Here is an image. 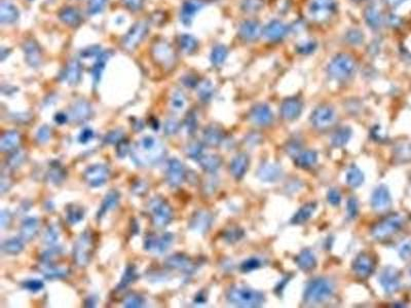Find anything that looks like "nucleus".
<instances>
[{
  "label": "nucleus",
  "instance_id": "1",
  "mask_svg": "<svg viewBox=\"0 0 411 308\" xmlns=\"http://www.w3.org/2000/svg\"><path fill=\"white\" fill-rule=\"evenodd\" d=\"M356 71V64L353 58L345 54L337 55L332 59L328 66V73L331 77L337 80H346L351 78Z\"/></svg>",
  "mask_w": 411,
  "mask_h": 308
},
{
  "label": "nucleus",
  "instance_id": "2",
  "mask_svg": "<svg viewBox=\"0 0 411 308\" xmlns=\"http://www.w3.org/2000/svg\"><path fill=\"white\" fill-rule=\"evenodd\" d=\"M228 300L242 307H257L264 300L263 295L257 291L248 288H234L228 294Z\"/></svg>",
  "mask_w": 411,
  "mask_h": 308
},
{
  "label": "nucleus",
  "instance_id": "3",
  "mask_svg": "<svg viewBox=\"0 0 411 308\" xmlns=\"http://www.w3.org/2000/svg\"><path fill=\"white\" fill-rule=\"evenodd\" d=\"M333 293L331 283L324 279L311 281L305 292V299L308 303H320L329 299Z\"/></svg>",
  "mask_w": 411,
  "mask_h": 308
},
{
  "label": "nucleus",
  "instance_id": "4",
  "mask_svg": "<svg viewBox=\"0 0 411 308\" xmlns=\"http://www.w3.org/2000/svg\"><path fill=\"white\" fill-rule=\"evenodd\" d=\"M402 223L403 221L400 216L392 215L373 227L372 235L376 239H385L399 231Z\"/></svg>",
  "mask_w": 411,
  "mask_h": 308
},
{
  "label": "nucleus",
  "instance_id": "5",
  "mask_svg": "<svg viewBox=\"0 0 411 308\" xmlns=\"http://www.w3.org/2000/svg\"><path fill=\"white\" fill-rule=\"evenodd\" d=\"M335 0H312L310 4V13L317 21L328 19L335 10Z\"/></svg>",
  "mask_w": 411,
  "mask_h": 308
},
{
  "label": "nucleus",
  "instance_id": "6",
  "mask_svg": "<svg viewBox=\"0 0 411 308\" xmlns=\"http://www.w3.org/2000/svg\"><path fill=\"white\" fill-rule=\"evenodd\" d=\"M147 25L144 22L137 23L126 34L123 38L122 45L128 51H132L134 48L143 40L147 33Z\"/></svg>",
  "mask_w": 411,
  "mask_h": 308
},
{
  "label": "nucleus",
  "instance_id": "7",
  "mask_svg": "<svg viewBox=\"0 0 411 308\" xmlns=\"http://www.w3.org/2000/svg\"><path fill=\"white\" fill-rule=\"evenodd\" d=\"M335 119L334 110L327 107L322 106L315 109L311 115V122L315 127L324 128L333 123Z\"/></svg>",
  "mask_w": 411,
  "mask_h": 308
},
{
  "label": "nucleus",
  "instance_id": "8",
  "mask_svg": "<svg viewBox=\"0 0 411 308\" xmlns=\"http://www.w3.org/2000/svg\"><path fill=\"white\" fill-rule=\"evenodd\" d=\"M379 282H381L387 293H394V292H396L400 287L399 273L396 269H394L392 267L387 268L382 273L381 278H379Z\"/></svg>",
  "mask_w": 411,
  "mask_h": 308
},
{
  "label": "nucleus",
  "instance_id": "9",
  "mask_svg": "<svg viewBox=\"0 0 411 308\" xmlns=\"http://www.w3.org/2000/svg\"><path fill=\"white\" fill-rule=\"evenodd\" d=\"M251 120L258 125H268L274 118L271 108L267 105H257L251 111Z\"/></svg>",
  "mask_w": 411,
  "mask_h": 308
},
{
  "label": "nucleus",
  "instance_id": "10",
  "mask_svg": "<svg viewBox=\"0 0 411 308\" xmlns=\"http://www.w3.org/2000/svg\"><path fill=\"white\" fill-rule=\"evenodd\" d=\"M288 27L280 21H272L263 29V35L270 40H280L287 35Z\"/></svg>",
  "mask_w": 411,
  "mask_h": 308
},
{
  "label": "nucleus",
  "instance_id": "11",
  "mask_svg": "<svg viewBox=\"0 0 411 308\" xmlns=\"http://www.w3.org/2000/svg\"><path fill=\"white\" fill-rule=\"evenodd\" d=\"M303 111V104L297 99H287L282 103L281 114L287 120L297 118Z\"/></svg>",
  "mask_w": 411,
  "mask_h": 308
},
{
  "label": "nucleus",
  "instance_id": "12",
  "mask_svg": "<svg viewBox=\"0 0 411 308\" xmlns=\"http://www.w3.org/2000/svg\"><path fill=\"white\" fill-rule=\"evenodd\" d=\"M153 57L157 62L162 63L165 66L171 65L175 58L171 46L167 42H159L153 47Z\"/></svg>",
  "mask_w": 411,
  "mask_h": 308
},
{
  "label": "nucleus",
  "instance_id": "13",
  "mask_svg": "<svg viewBox=\"0 0 411 308\" xmlns=\"http://www.w3.org/2000/svg\"><path fill=\"white\" fill-rule=\"evenodd\" d=\"M205 5L204 0H187L184 3L181 11V20L182 22L188 26L192 24V21L196 13L201 10Z\"/></svg>",
  "mask_w": 411,
  "mask_h": 308
},
{
  "label": "nucleus",
  "instance_id": "14",
  "mask_svg": "<svg viewBox=\"0 0 411 308\" xmlns=\"http://www.w3.org/2000/svg\"><path fill=\"white\" fill-rule=\"evenodd\" d=\"M262 33L261 27L258 22L248 20L242 23L240 27V35L243 39L247 41L256 40Z\"/></svg>",
  "mask_w": 411,
  "mask_h": 308
},
{
  "label": "nucleus",
  "instance_id": "15",
  "mask_svg": "<svg viewBox=\"0 0 411 308\" xmlns=\"http://www.w3.org/2000/svg\"><path fill=\"white\" fill-rule=\"evenodd\" d=\"M391 204V196L386 186H379L372 194L371 205L375 209H385Z\"/></svg>",
  "mask_w": 411,
  "mask_h": 308
},
{
  "label": "nucleus",
  "instance_id": "16",
  "mask_svg": "<svg viewBox=\"0 0 411 308\" xmlns=\"http://www.w3.org/2000/svg\"><path fill=\"white\" fill-rule=\"evenodd\" d=\"M353 268H354L355 272L358 275H360V277L366 278V277H368V275H370L373 271V268H374L373 261L367 255L361 254L356 258V260L354 261Z\"/></svg>",
  "mask_w": 411,
  "mask_h": 308
},
{
  "label": "nucleus",
  "instance_id": "17",
  "mask_svg": "<svg viewBox=\"0 0 411 308\" xmlns=\"http://www.w3.org/2000/svg\"><path fill=\"white\" fill-rule=\"evenodd\" d=\"M282 174V170L278 165L265 164L262 165L258 170L259 179L264 182H275L277 181Z\"/></svg>",
  "mask_w": 411,
  "mask_h": 308
},
{
  "label": "nucleus",
  "instance_id": "18",
  "mask_svg": "<svg viewBox=\"0 0 411 308\" xmlns=\"http://www.w3.org/2000/svg\"><path fill=\"white\" fill-rule=\"evenodd\" d=\"M248 165H249V160L245 154L238 155L231 163V166H230L231 174L236 178V179H241L248 169Z\"/></svg>",
  "mask_w": 411,
  "mask_h": 308
},
{
  "label": "nucleus",
  "instance_id": "19",
  "mask_svg": "<svg viewBox=\"0 0 411 308\" xmlns=\"http://www.w3.org/2000/svg\"><path fill=\"white\" fill-rule=\"evenodd\" d=\"M24 52L27 62L31 66H37L40 62V51L34 41H28L24 45Z\"/></svg>",
  "mask_w": 411,
  "mask_h": 308
},
{
  "label": "nucleus",
  "instance_id": "20",
  "mask_svg": "<svg viewBox=\"0 0 411 308\" xmlns=\"http://www.w3.org/2000/svg\"><path fill=\"white\" fill-rule=\"evenodd\" d=\"M108 171L101 166H97V167H94L92 169H90V171L87 173V177H88V181L91 185L93 186H98L104 183L105 178L107 176Z\"/></svg>",
  "mask_w": 411,
  "mask_h": 308
},
{
  "label": "nucleus",
  "instance_id": "21",
  "mask_svg": "<svg viewBox=\"0 0 411 308\" xmlns=\"http://www.w3.org/2000/svg\"><path fill=\"white\" fill-rule=\"evenodd\" d=\"M18 9L12 4L6 2L1 3V6H0V20H1V23H12L18 19Z\"/></svg>",
  "mask_w": 411,
  "mask_h": 308
},
{
  "label": "nucleus",
  "instance_id": "22",
  "mask_svg": "<svg viewBox=\"0 0 411 308\" xmlns=\"http://www.w3.org/2000/svg\"><path fill=\"white\" fill-rule=\"evenodd\" d=\"M298 266L303 270L308 271L315 266V258L309 250H304L300 253L296 259Z\"/></svg>",
  "mask_w": 411,
  "mask_h": 308
},
{
  "label": "nucleus",
  "instance_id": "23",
  "mask_svg": "<svg viewBox=\"0 0 411 308\" xmlns=\"http://www.w3.org/2000/svg\"><path fill=\"white\" fill-rule=\"evenodd\" d=\"M59 17L62 22L69 26H77L81 23V14L75 8L68 7L61 10Z\"/></svg>",
  "mask_w": 411,
  "mask_h": 308
},
{
  "label": "nucleus",
  "instance_id": "24",
  "mask_svg": "<svg viewBox=\"0 0 411 308\" xmlns=\"http://www.w3.org/2000/svg\"><path fill=\"white\" fill-rule=\"evenodd\" d=\"M315 207H317V206H315V204H313V203L305 205L295 214V216L292 218V223L293 224H303V223L307 222L312 216V213L314 212Z\"/></svg>",
  "mask_w": 411,
  "mask_h": 308
},
{
  "label": "nucleus",
  "instance_id": "25",
  "mask_svg": "<svg viewBox=\"0 0 411 308\" xmlns=\"http://www.w3.org/2000/svg\"><path fill=\"white\" fill-rule=\"evenodd\" d=\"M315 163H317V153L310 150L300 153L296 158L297 166L304 169H308Z\"/></svg>",
  "mask_w": 411,
  "mask_h": 308
},
{
  "label": "nucleus",
  "instance_id": "26",
  "mask_svg": "<svg viewBox=\"0 0 411 308\" xmlns=\"http://www.w3.org/2000/svg\"><path fill=\"white\" fill-rule=\"evenodd\" d=\"M364 15H365L366 23L372 29H377L379 26H381L382 17H381V14H379L378 10L374 6H368L365 9Z\"/></svg>",
  "mask_w": 411,
  "mask_h": 308
},
{
  "label": "nucleus",
  "instance_id": "27",
  "mask_svg": "<svg viewBox=\"0 0 411 308\" xmlns=\"http://www.w3.org/2000/svg\"><path fill=\"white\" fill-rule=\"evenodd\" d=\"M352 135L351 128L349 127H341L332 137V145L335 146V147H340L347 143V141L350 140Z\"/></svg>",
  "mask_w": 411,
  "mask_h": 308
},
{
  "label": "nucleus",
  "instance_id": "28",
  "mask_svg": "<svg viewBox=\"0 0 411 308\" xmlns=\"http://www.w3.org/2000/svg\"><path fill=\"white\" fill-rule=\"evenodd\" d=\"M364 181V175L356 167H352L346 173V183L352 187H359Z\"/></svg>",
  "mask_w": 411,
  "mask_h": 308
},
{
  "label": "nucleus",
  "instance_id": "29",
  "mask_svg": "<svg viewBox=\"0 0 411 308\" xmlns=\"http://www.w3.org/2000/svg\"><path fill=\"white\" fill-rule=\"evenodd\" d=\"M81 77V65L77 61H71L66 68L65 79L69 84H75Z\"/></svg>",
  "mask_w": 411,
  "mask_h": 308
},
{
  "label": "nucleus",
  "instance_id": "30",
  "mask_svg": "<svg viewBox=\"0 0 411 308\" xmlns=\"http://www.w3.org/2000/svg\"><path fill=\"white\" fill-rule=\"evenodd\" d=\"M169 174H170V182L173 185L179 184L182 180V176H183V170H182L181 164L178 163L177 160L172 161Z\"/></svg>",
  "mask_w": 411,
  "mask_h": 308
},
{
  "label": "nucleus",
  "instance_id": "31",
  "mask_svg": "<svg viewBox=\"0 0 411 308\" xmlns=\"http://www.w3.org/2000/svg\"><path fill=\"white\" fill-rule=\"evenodd\" d=\"M154 216L155 224L165 225L170 219V209L166 205H157L154 207Z\"/></svg>",
  "mask_w": 411,
  "mask_h": 308
},
{
  "label": "nucleus",
  "instance_id": "32",
  "mask_svg": "<svg viewBox=\"0 0 411 308\" xmlns=\"http://www.w3.org/2000/svg\"><path fill=\"white\" fill-rule=\"evenodd\" d=\"M227 57V50L226 47L223 45H217L214 47V50L211 55V61L215 65V66H219V65L222 64Z\"/></svg>",
  "mask_w": 411,
  "mask_h": 308
},
{
  "label": "nucleus",
  "instance_id": "33",
  "mask_svg": "<svg viewBox=\"0 0 411 308\" xmlns=\"http://www.w3.org/2000/svg\"><path fill=\"white\" fill-rule=\"evenodd\" d=\"M180 45L182 47V50L187 53V54H191L193 52H195V50L198 46V42L197 40L191 36V35H183L180 38Z\"/></svg>",
  "mask_w": 411,
  "mask_h": 308
},
{
  "label": "nucleus",
  "instance_id": "34",
  "mask_svg": "<svg viewBox=\"0 0 411 308\" xmlns=\"http://www.w3.org/2000/svg\"><path fill=\"white\" fill-rule=\"evenodd\" d=\"M107 58H108V57H107L105 54H102L101 56L98 57V61H97L96 64H95V66H94V68H93V74H94V77H95V80H96V82H98L99 77H100L101 74H102V71H103V69H104V67H105V64H106Z\"/></svg>",
  "mask_w": 411,
  "mask_h": 308
},
{
  "label": "nucleus",
  "instance_id": "35",
  "mask_svg": "<svg viewBox=\"0 0 411 308\" xmlns=\"http://www.w3.org/2000/svg\"><path fill=\"white\" fill-rule=\"evenodd\" d=\"M262 6V0H244L242 7L247 12H255Z\"/></svg>",
  "mask_w": 411,
  "mask_h": 308
},
{
  "label": "nucleus",
  "instance_id": "36",
  "mask_svg": "<svg viewBox=\"0 0 411 308\" xmlns=\"http://www.w3.org/2000/svg\"><path fill=\"white\" fill-rule=\"evenodd\" d=\"M363 38H364V37H363V34L361 33V31L356 30V29L350 30L346 34L347 41H349L352 44H354V45L361 44L362 41H363Z\"/></svg>",
  "mask_w": 411,
  "mask_h": 308
},
{
  "label": "nucleus",
  "instance_id": "37",
  "mask_svg": "<svg viewBox=\"0 0 411 308\" xmlns=\"http://www.w3.org/2000/svg\"><path fill=\"white\" fill-rule=\"evenodd\" d=\"M106 2H107V0H90L89 6H88L89 12L92 14L100 12L104 8Z\"/></svg>",
  "mask_w": 411,
  "mask_h": 308
},
{
  "label": "nucleus",
  "instance_id": "38",
  "mask_svg": "<svg viewBox=\"0 0 411 308\" xmlns=\"http://www.w3.org/2000/svg\"><path fill=\"white\" fill-rule=\"evenodd\" d=\"M260 265H261V263H260V261L258 260V259H256V258H250L249 260L245 261V262L242 264L241 268H242V270H243L244 272H249V271L255 270V269L259 268Z\"/></svg>",
  "mask_w": 411,
  "mask_h": 308
},
{
  "label": "nucleus",
  "instance_id": "39",
  "mask_svg": "<svg viewBox=\"0 0 411 308\" xmlns=\"http://www.w3.org/2000/svg\"><path fill=\"white\" fill-rule=\"evenodd\" d=\"M219 159L217 158V157H215V156H211V157H207V158H205L204 159V161H202V164H203V166L207 169V170H209V171H214V170H216L218 167H219Z\"/></svg>",
  "mask_w": 411,
  "mask_h": 308
},
{
  "label": "nucleus",
  "instance_id": "40",
  "mask_svg": "<svg viewBox=\"0 0 411 308\" xmlns=\"http://www.w3.org/2000/svg\"><path fill=\"white\" fill-rule=\"evenodd\" d=\"M36 226H37V223L34 219H30V220L26 221L25 222V228L23 230L24 235L32 236L34 234V232L36 231Z\"/></svg>",
  "mask_w": 411,
  "mask_h": 308
},
{
  "label": "nucleus",
  "instance_id": "41",
  "mask_svg": "<svg viewBox=\"0 0 411 308\" xmlns=\"http://www.w3.org/2000/svg\"><path fill=\"white\" fill-rule=\"evenodd\" d=\"M314 48H315V43L314 42L307 41V42H304L300 45H298L297 50H298L299 53H302V54H310L314 51Z\"/></svg>",
  "mask_w": 411,
  "mask_h": 308
},
{
  "label": "nucleus",
  "instance_id": "42",
  "mask_svg": "<svg viewBox=\"0 0 411 308\" xmlns=\"http://www.w3.org/2000/svg\"><path fill=\"white\" fill-rule=\"evenodd\" d=\"M4 249H5V251L8 253H18V252H20L21 250H22V244L21 242L19 241V240H15V239H13V240H10V241H7V244H6V246L4 247Z\"/></svg>",
  "mask_w": 411,
  "mask_h": 308
},
{
  "label": "nucleus",
  "instance_id": "43",
  "mask_svg": "<svg viewBox=\"0 0 411 308\" xmlns=\"http://www.w3.org/2000/svg\"><path fill=\"white\" fill-rule=\"evenodd\" d=\"M340 201H341V198H340V194L337 190L331 189L328 192V202L332 205H338L340 204Z\"/></svg>",
  "mask_w": 411,
  "mask_h": 308
},
{
  "label": "nucleus",
  "instance_id": "44",
  "mask_svg": "<svg viewBox=\"0 0 411 308\" xmlns=\"http://www.w3.org/2000/svg\"><path fill=\"white\" fill-rule=\"evenodd\" d=\"M206 135H207V141L212 145H216L220 142L221 135H220L219 132H217L216 129H214V128L210 129V131H207Z\"/></svg>",
  "mask_w": 411,
  "mask_h": 308
},
{
  "label": "nucleus",
  "instance_id": "45",
  "mask_svg": "<svg viewBox=\"0 0 411 308\" xmlns=\"http://www.w3.org/2000/svg\"><path fill=\"white\" fill-rule=\"evenodd\" d=\"M122 2L131 10H139L143 5V0H122Z\"/></svg>",
  "mask_w": 411,
  "mask_h": 308
},
{
  "label": "nucleus",
  "instance_id": "46",
  "mask_svg": "<svg viewBox=\"0 0 411 308\" xmlns=\"http://www.w3.org/2000/svg\"><path fill=\"white\" fill-rule=\"evenodd\" d=\"M347 213H349V216L351 218H354L357 216L358 213V204L357 201L355 199H350L349 202H347Z\"/></svg>",
  "mask_w": 411,
  "mask_h": 308
},
{
  "label": "nucleus",
  "instance_id": "47",
  "mask_svg": "<svg viewBox=\"0 0 411 308\" xmlns=\"http://www.w3.org/2000/svg\"><path fill=\"white\" fill-rule=\"evenodd\" d=\"M73 112H75V116H85V115H83V114H88V112H89V106L88 105H86V103H84V102H81V103H78L75 107H74V109H73Z\"/></svg>",
  "mask_w": 411,
  "mask_h": 308
},
{
  "label": "nucleus",
  "instance_id": "48",
  "mask_svg": "<svg viewBox=\"0 0 411 308\" xmlns=\"http://www.w3.org/2000/svg\"><path fill=\"white\" fill-rule=\"evenodd\" d=\"M18 142V135L17 134H7L5 138L2 140L3 147H11L15 143Z\"/></svg>",
  "mask_w": 411,
  "mask_h": 308
},
{
  "label": "nucleus",
  "instance_id": "49",
  "mask_svg": "<svg viewBox=\"0 0 411 308\" xmlns=\"http://www.w3.org/2000/svg\"><path fill=\"white\" fill-rule=\"evenodd\" d=\"M200 95H201V97L204 100L210 98L211 95H212V89H211V86L208 83H205L203 85V87L200 90Z\"/></svg>",
  "mask_w": 411,
  "mask_h": 308
},
{
  "label": "nucleus",
  "instance_id": "50",
  "mask_svg": "<svg viewBox=\"0 0 411 308\" xmlns=\"http://www.w3.org/2000/svg\"><path fill=\"white\" fill-rule=\"evenodd\" d=\"M400 254L403 258H408L411 255V244H410V242H407V244H404L401 247Z\"/></svg>",
  "mask_w": 411,
  "mask_h": 308
},
{
  "label": "nucleus",
  "instance_id": "51",
  "mask_svg": "<svg viewBox=\"0 0 411 308\" xmlns=\"http://www.w3.org/2000/svg\"><path fill=\"white\" fill-rule=\"evenodd\" d=\"M173 103H174V105H175L176 108H182V106L184 104V100L182 98V96L179 95V94L176 95V97L173 100Z\"/></svg>",
  "mask_w": 411,
  "mask_h": 308
},
{
  "label": "nucleus",
  "instance_id": "52",
  "mask_svg": "<svg viewBox=\"0 0 411 308\" xmlns=\"http://www.w3.org/2000/svg\"><path fill=\"white\" fill-rule=\"evenodd\" d=\"M405 0H385V2L391 7H397L402 4Z\"/></svg>",
  "mask_w": 411,
  "mask_h": 308
},
{
  "label": "nucleus",
  "instance_id": "53",
  "mask_svg": "<svg viewBox=\"0 0 411 308\" xmlns=\"http://www.w3.org/2000/svg\"><path fill=\"white\" fill-rule=\"evenodd\" d=\"M28 289L30 290H39L40 288H42V284L38 281H33V282H29L27 284Z\"/></svg>",
  "mask_w": 411,
  "mask_h": 308
},
{
  "label": "nucleus",
  "instance_id": "54",
  "mask_svg": "<svg viewBox=\"0 0 411 308\" xmlns=\"http://www.w3.org/2000/svg\"><path fill=\"white\" fill-rule=\"evenodd\" d=\"M92 135H93L92 131H89V129H87V131L83 132V134H82V141L84 140V142H86V141L90 140L91 137H92Z\"/></svg>",
  "mask_w": 411,
  "mask_h": 308
}]
</instances>
